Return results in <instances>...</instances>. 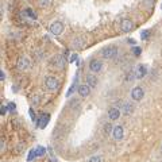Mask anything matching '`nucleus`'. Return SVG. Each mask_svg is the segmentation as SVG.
Returning a JSON list of instances; mask_svg holds the SVG:
<instances>
[{
  "label": "nucleus",
  "instance_id": "1",
  "mask_svg": "<svg viewBox=\"0 0 162 162\" xmlns=\"http://www.w3.org/2000/svg\"><path fill=\"white\" fill-rule=\"evenodd\" d=\"M116 54H118V49L115 46L106 47V49L101 52V56H103V58H106V60L114 58V57H116Z\"/></svg>",
  "mask_w": 162,
  "mask_h": 162
},
{
  "label": "nucleus",
  "instance_id": "2",
  "mask_svg": "<svg viewBox=\"0 0 162 162\" xmlns=\"http://www.w3.org/2000/svg\"><path fill=\"white\" fill-rule=\"evenodd\" d=\"M62 31H64V23L60 22V20H57V22L50 25V33L54 34V35H61Z\"/></svg>",
  "mask_w": 162,
  "mask_h": 162
},
{
  "label": "nucleus",
  "instance_id": "3",
  "mask_svg": "<svg viewBox=\"0 0 162 162\" xmlns=\"http://www.w3.org/2000/svg\"><path fill=\"white\" fill-rule=\"evenodd\" d=\"M45 87L47 88L49 91H56L57 88H58V80L56 79V77H46L45 79Z\"/></svg>",
  "mask_w": 162,
  "mask_h": 162
},
{
  "label": "nucleus",
  "instance_id": "4",
  "mask_svg": "<svg viewBox=\"0 0 162 162\" xmlns=\"http://www.w3.org/2000/svg\"><path fill=\"white\" fill-rule=\"evenodd\" d=\"M143 96H145L143 88H141V87H135V88H133V91H131V97H133V100L139 101V100L143 99Z\"/></svg>",
  "mask_w": 162,
  "mask_h": 162
},
{
  "label": "nucleus",
  "instance_id": "5",
  "mask_svg": "<svg viewBox=\"0 0 162 162\" xmlns=\"http://www.w3.org/2000/svg\"><path fill=\"white\" fill-rule=\"evenodd\" d=\"M30 58L29 57H22L19 61H18V64H16V66H18V69L19 70H22V72H26L27 69L30 68Z\"/></svg>",
  "mask_w": 162,
  "mask_h": 162
},
{
  "label": "nucleus",
  "instance_id": "6",
  "mask_svg": "<svg viewBox=\"0 0 162 162\" xmlns=\"http://www.w3.org/2000/svg\"><path fill=\"white\" fill-rule=\"evenodd\" d=\"M111 137H112L115 141L123 139V137H124V130H123V127H122V126H115L114 130H112V134H111Z\"/></svg>",
  "mask_w": 162,
  "mask_h": 162
},
{
  "label": "nucleus",
  "instance_id": "7",
  "mask_svg": "<svg viewBox=\"0 0 162 162\" xmlns=\"http://www.w3.org/2000/svg\"><path fill=\"white\" fill-rule=\"evenodd\" d=\"M52 64L56 68H58V69H64L65 68V64H66V61H65V58H64V56H56L52 60Z\"/></svg>",
  "mask_w": 162,
  "mask_h": 162
},
{
  "label": "nucleus",
  "instance_id": "8",
  "mask_svg": "<svg viewBox=\"0 0 162 162\" xmlns=\"http://www.w3.org/2000/svg\"><path fill=\"white\" fill-rule=\"evenodd\" d=\"M89 69L92 70L93 73H99V72H101V69H103V62H101V61H99V60L91 61Z\"/></svg>",
  "mask_w": 162,
  "mask_h": 162
},
{
  "label": "nucleus",
  "instance_id": "9",
  "mask_svg": "<svg viewBox=\"0 0 162 162\" xmlns=\"http://www.w3.org/2000/svg\"><path fill=\"white\" fill-rule=\"evenodd\" d=\"M120 27H122V31L123 33H130L131 30L134 29V23L131 22L130 19H124V20H122Z\"/></svg>",
  "mask_w": 162,
  "mask_h": 162
},
{
  "label": "nucleus",
  "instance_id": "10",
  "mask_svg": "<svg viewBox=\"0 0 162 162\" xmlns=\"http://www.w3.org/2000/svg\"><path fill=\"white\" fill-rule=\"evenodd\" d=\"M108 118L111 120H118L120 118V110L118 107H112L108 110Z\"/></svg>",
  "mask_w": 162,
  "mask_h": 162
},
{
  "label": "nucleus",
  "instance_id": "11",
  "mask_svg": "<svg viewBox=\"0 0 162 162\" xmlns=\"http://www.w3.org/2000/svg\"><path fill=\"white\" fill-rule=\"evenodd\" d=\"M146 73H147L146 66L145 65H138L137 69H135V79H138V80L143 79V77L146 76Z\"/></svg>",
  "mask_w": 162,
  "mask_h": 162
},
{
  "label": "nucleus",
  "instance_id": "12",
  "mask_svg": "<svg viewBox=\"0 0 162 162\" xmlns=\"http://www.w3.org/2000/svg\"><path fill=\"white\" fill-rule=\"evenodd\" d=\"M77 92H79L80 94V97H88L89 96V93H91V87L88 85H80L79 88H77Z\"/></svg>",
  "mask_w": 162,
  "mask_h": 162
},
{
  "label": "nucleus",
  "instance_id": "13",
  "mask_svg": "<svg viewBox=\"0 0 162 162\" xmlns=\"http://www.w3.org/2000/svg\"><path fill=\"white\" fill-rule=\"evenodd\" d=\"M49 120H50V115L45 112V114L40 115V118H38V122H37V123H38V126L40 128H45L46 124L49 123Z\"/></svg>",
  "mask_w": 162,
  "mask_h": 162
},
{
  "label": "nucleus",
  "instance_id": "14",
  "mask_svg": "<svg viewBox=\"0 0 162 162\" xmlns=\"http://www.w3.org/2000/svg\"><path fill=\"white\" fill-rule=\"evenodd\" d=\"M85 80H87V84L91 88H94V87L97 85V79L93 76V74H88V76L85 77Z\"/></svg>",
  "mask_w": 162,
  "mask_h": 162
},
{
  "label": "nucleus",
  "instance_id": "15",
  "mask_svg": "<svg viewBox=\"0 0 162 162\" xmlns=\"http://www.w3.org/2000/svg\"><path fill=\"white\" fill-rule=\"evenodd\" d=\"M123 112L124 115H130L131 112H133V106L131 104H128V103H123Z\"/></svg>",
  "mask_w": 162,
  "mask_h": 162
},
{
  "label": "nucleus",
  "instance_id": "16",
  "mask_svg": "<svg viewBox=\"0 0 162 162\" xmlns=\"http://www.w3.org/2000/svg\"><path fill=\"white\" fill-rule=\"evenodd\" d=\"M72 45H73V47H74L76 50H79V49H81V47H83L84 43H83V40H81V38H76V39L73 40Z\"/></svg>",
  "mask_w": 162,
  "mask_h": 162
},
{
  "label": "nucleus",
  "instance_id": "17",
  "mask_svg": "<svg viewBox=\"0 0 162 162\" xmlns=\"http://www.w3.org/2000/svg\"><path fill=\"white\" fill-rule=\"evenodd\" d=\"M76 88H77V76H76V77H74V81H73V85H72V87H70V88H69V91H68V93H66V96H68V97H69V96H70V94H72V93L74 92V91H76Z\"/></svg>",
  "mask_w": 162,
  "mask_h": 162
},
{
  "label": "nucleus",
  "instance_id": "18",
  "mask_svg": "<svg viewBox=\"0 0 162 162\" xmlns=\"http://www.w3.org/2000/svg\"><path fill=\"white\" fill-rule=\"evenodd\" d=\"M142 4H143V7H147L148 10H151L154 6V0H142Z\"/></svg>",
  "mask_w": 162,
  "mask_h": 162
},
{
  "label": "nucleus",
  "instance_id": "19",
  "mask_svg": "<svg viewBox=\"0 0 162 162\" xmlns=\"http://www.w3.org/2000/svg\"><path fill=\"white\" fill-rule=\"evenodd\" d=\"M39 6L43 7V8H46V7H49L50 4H52V0H38Z\"/></svg>",
  "mask_w": 162,
  "mask_h": 162
},
{
  "label": "nucleus",
  "instance_id": "20",
  "mask_svg": "<svg viewBox=\"0 0 162 162\" xmlns=\"http://www.w3.org/2000/svg\"><path fill=\"white\" fill-rule=\"evenodd\" d=\"M88 162H103V158H101V155H93L88 160Z\"/></svg>",
  "mask_w": 162,
  "mask_h": 162
},
{
  "label": "nucleus",
  "instance_id": "21",
  "mask_svg": "<svg viewBox=\"0 0 162 162\" xmlns=\"http://www.w3.org/2000/svg\"><path fill=\"white\" fill-rule=\"evenodd\" d=\"M35 151H37V155H38V157H42V155H45V153H46V150L42 146H38V148H35Z\"/></svg>",
  "mask_w": 162,
  "mask_h": 162
},
{
  "label": "nucleus",
  "instance_id": "22",
  "mask_svg": "<svg viewBox=\"0 0 162 162\" xmlns=\"http://www.w3.org/2000/svg\"><path fill=\"white\" fill-rule=\"evenodd\" d=\"M35 157H38V155H37V151L35 150H31V151H30V154H29V157H27V161L31 162Z\"/></svg>",
  "mask_w": 162,
  "mask_h": 162
},
{
  "label": "nucleus",
  "instance_id": "23",
  "mask_svg": "<svg viewBox=\"0 0 162 162\" xmlns=\"http://www.w3.org/2000/svg\"><path fill=\"white\" fill-rule=\"evenodd\" d=\"M26 14H27V15H29L31 19H35V18H37L35 14H34V11H33L31 8H27V10H26Z\"/></svg>",
  "mask_w": 162,
  "mask_h": 162
},
{
  "label": "nucleus",
  "instance_id": "24",
  "mask_svg": "<svg viewBox=\"0 0 162 162\" xmlns=\"http://www.w3.org/2000/svg\"><path fill=\"white\" fill-rule=\"evenodd\" d=\"M148 35H150V31H148V30H143V31L141 33L142 39H147V38H148Z\"/></svg>",
  "mask_w": 162,
  "mask_h": 162
},
{
  "label": "nucleus",
  "instance_id": "25",
  "mask_svg": "<svg viewBox=\"0 0 162 162\" xmlns=\"http://www.w3.org/2000/svg\"><path fill=\"white\" fill-rule=\"evenodd\" d=\"M133 53L135 54V56H139V54L142 53L141 47H138V46H134V47H133Z\"/></svg>",
  "mask_w": 162,
  "mask_h": 162
},
{
  "label": "nucleus",
  "instance_id": "26",
  "mask_svg": "<svg viewBox=\"0 0 162 162\" xmlns=\"http://www.w3.org/2000/svg\"><path fill=\"white\" fill-rule=\"evenodd\" d=\"M112 130H114V127L111 126L110 123H107V126H106V133H107V134H112Z\"/></svg>",
  "mask_w": 162,
  "mask_h": 162
},
{
  "label": "nucleus",
  "instance_id": "27",
  "mask_svg": "<svg viewBox=\"0 0 162 162\" xmlns=\"http://www.w3.org/2000/svg\"><path fill=\"white\" fill-rule=\"evenodd\" d=\"M4 148H6V143H4V141L2 139V142H0V151L3 153V151H4Z\"/></svg>",
  "mask_w": 162,
  "mask_h": 162
},
{
  "label": "nucleus",
  "instance_id": "28",
  "mask_svg": "<svg viewBox=\"0 0 162 162\" xmlns=\"http://www.w3.org/2000/svg\"><path fill=\"white\" fill-rule=\"evenodd\" d=\"M0 111H2V115H6V114H7V111H8V108H7L6 106H2Z\"/></svg>",
  "mask_w": 162,
  "mask_h": 162
},
{
  "label": "nucleus",
  "instance_id": "29",
  "mask_svg": "<svg viewBox=\"0 0 162 162\" xmlns=\"http://www.w3.org/2000/svg\"><path fill=\"white\" fill-rule=\"evenodd\" d=\"M76 60H77V54H72V56H70V58H69V62H74Z\"/></svg>",
  "mask_w": 162,
  "mask_h": 162
},
{
  "label": "nucleus",
  "instance_id": "30",
  "mask_svg": "<svg viewBox=\"0 0 162 162\" xmlns=\"http://www.w3.org/2000/svg\"><path fill=\"white\" fill-rule=\"evenodd\" d=\"M33 103L34 104H38L39 103V96H34L33 97Z\"/></svg>",
  "mask_w": 162,
  "mask_h": 162
},
{
  "label": "nucleus",
  "instance_id": "31",
  "mask_svg": "<svg viewBox=\"0 0 162 162\" xmlns=\"http://www.w3.org/2000/svg\"><path fill=\"white\" fill-rule=\"evenodd\" d=\"M30 116H31V119L34 120L35 119V114H34V111H33V108H30Z\"/></svg>",
  "mask_w": 162,
  "mask_h": 162
},
{
  "label": "nucleus",
  "instance_id": "32",
  "mask_svg": "<svg viewBox=\"0 0 162 162\" xmlns=\"http://www.w3.org/2000/svg\"><path fill=\"white\" fill-rule=\"evenodd\" d=\"M8 110H10V111H15V106H14L12 103H10V104H8Z\"/></svg>",
  "mask_w": 162,
  "mask_h": 162
},
{
  "label": "nucleus",
  "instance_id": "33",
  "mask_svg": "<svg viewBox=\"0 0 162 162\" xmlns=\"http://www.w3.org/2000/svg\"><path fill=\"white\" fill-rule=\"evenodd\" d=\"M0 77H2V81H4V72L2 70V74H0Z\"/></svg>",
  "mask_w": 162,
  "mask_h": 162
},
{
  "label": "nucleus",
  "instance_id": "34",
  "mask_svg": "<svg viewBox=\"0 0 162 162\" xmlns=\"http://www.w3.org/2000/svg\"><path fill=\"white\" fill-rule=\"evenodd\" d=\"M161 8H162V3H161Z\"/></svg>",
  "mask_w": 162,
  "mask_h": 162
},
{
  "label": "nucleus",
  "instance_id": "35",
  "mask_svg": "<svg viewBox=\"0 0 162 162\" xmlns=\"http://www.w3.org/2000/svg\"><path fill=\"white\" fill-rule=\"evenodd\" d=\"M161 151H162V148H161Z\"/></svg>",
  "mask_w": 162,
  "mask_h": 162
}]
</instances>
